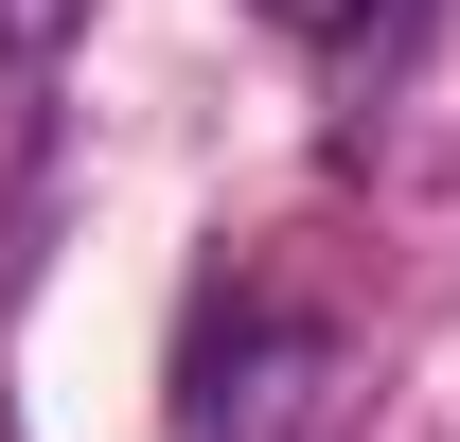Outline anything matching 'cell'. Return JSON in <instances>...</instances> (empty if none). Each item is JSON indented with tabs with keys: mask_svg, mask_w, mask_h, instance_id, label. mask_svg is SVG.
<instances>
[{
	"mask_svg": "<svg viewBox=\"0 0 460 442\" xmlns=\"http://www.w3.org/2000/svg\"><path fill=\"white\" fill-rule=\"evenodd\" d=\"M354 407V301L301 248H230L177 319V442H319Z\"/></svg>",
	"mask_w": 460,
	"mask_h": 442,
	"instance_id": "1",
	"label": "cell"
},
{
	"mask_svg": "<svg viewBox=\"0 0 460 442\" xmlns=\"http://www.w3.org/2000/svg\"><path fill=\"white\" fill-rule=\"evenodd\" d=\"M89 0H0V213H18V177H36V142H54V54Z\"/></svg>",
	"mask_w": 460,
	"mask_h": 442,
	"instance_id": "2",
	"label": "cell"
},
{
	"mask_svg": "<svg viewBox=\"0 0 460 442\" xmlns=\"http://www.w3.org/2000/svg\"><path fill=\"white\" fill-rule=\"evenodd\" d=\"M266 18H284L301 54H390L407 36V0H266Z\"/></svg>",
	"mask_w": 460,
	"mask_h": 442,
	"instance_id": "3",
	"label": "cell"
}]
</instances>
